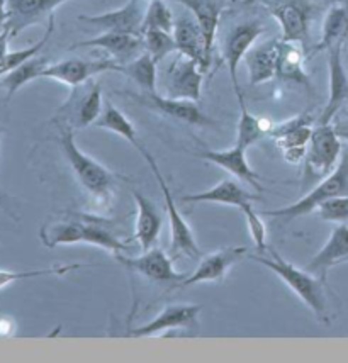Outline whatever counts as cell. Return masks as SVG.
<instances>
[{
	"mask_svg": "<svg viewBox=\"0 0 348 363\" xmlns=\"http://www.w3.org/2000/svg\"><path fill=\"white\" fill-rule=\"evenodd\" d=\"M106 224L107 223L102 219L89 214L65 216L63 219L45 224L39 231V238L48 248H56V246L62 245L89 243L107 250L112 255L128 252L129 245L117 240L111 229L106 228Z\"/></svg>",
	"mask_w": 348,
	"mask_h": 363,
	"instance_id": "cell-1",
	"label": "cell"
},
{
	"mask_svg": "<svg viewBox=\"0 0 348 363\" xmlns=\"http://www.w3.org/2000/svg\"><path fill=\"white\" fill-rule=\"evenodd\" d=\"M265 253H267V257L250 255V258L259 262L260 265L267 267L277 277H281V280H284V284L289 285L290 291L315 313V316L320 321H326L328 319V304H326L323 280H320L306 269H298L293 263L286 262L281 255L271 248L265 250Z\"/></svg>",
	"mask_w": 348,
	"mask_h": 363,
	"instance_id": "cell-2",
	"label": "cell"
},
{
	"mask_svg": "<svg viewBox=\"0 0 348 363\" xmlns=\"http://www.w3.org/2000/svg\"><path fill=\"white\" fill-rule=\"evenodd\" d=\"M60 131H62L60 133V146H62L65 160L73 170L78 184L95 201L107 206L112 199V192H114L116 175L78 148L73 128H60Z\"/></svg>",
	"mask_w": 348,
	"mask_h": 363,
	"instance_id": "cell-3",
	"label": "cell"
},
{
	"mask_svg": "<svg viewBox=\"0 0 348 363\" xmlns=\"http://www.w3.org/2000/svg\"><path fill=\"white\" fill-rule=\"evenodd\" d=\"M342 138L337 135L333 124H317L312 128L311 140L308 143L304 157L303 185L310 187L330 175L342 157Z\"/></svg>",
	"mask_w": 348,
	"mask_h": 363,
	"instance_id": "cell-4",
	"label": "cell"
},
{
	"mask_svg": "<svg viewBox=\"0 0 348 363\" xmlns=\"http://www.w3.org/2000/svg\"><path fill=\"white\" fill-rule=\"evenodd\" d=\"M348 196V150L342 151V157L338 165L330 175H326L323 180L317 182L315 189H311L303 199L293 202V204L281 207V209L267 211V216L272 218H301V216L311 214L316 211L323 202L335 197Z\"/></svg>",
	"mask_w": 348,
	"mask_h": 363,
	"instance_id": "cell-5",
	"label": "cell"
},
{
	"mask_svg": "<svg viewBox=\"0 0 348 363\" xmlns=\"http://www.w3.org/2000/svg\"><path fill=\"white\" fill-rule=\"evenodd\" d=\"M139 153L143 155L146 160V163L150 165L151 172H153L156 182H158L160 190H162V196L165 201V209L168 214V223H170V235H172V252L177 255H184L189 257L190 260H199L201 258V250H199L197 241H195L192 229H190L189 223L182 218V214L178 213L175 199H173L170 189H168L167 180L160 172L158 165H156L155 158L145 148L139 150Z\"/></svg>",
	"mask_w": 348,
	"mask_h": 363,
	"instance_id": "cell-6",
	"label": "cell"
},
{
	"mask_svg": "<svg viewBox=\"0 0 348 363\" xmlns=\"http://www.w3.org/2000/svg\"><path fill=\"white\" fill-rule=\"evenodd\" d=\"M281 26L282 41L306 46L315 6L310 0H262Z\"/></svg>",
	"mask_w": 348,
	"mask_h": 363,
	"instance_id": "cell-7",
	"label": "cell"
},
{
	"mask_svg": "<svg viewBox=\"0 0 348 363\" xmlns=\"http://www.w3.org/2000/svg\"><path fill=\"white\" fill-rule=\"evenodd\" d=\"M265 33V28L259 21H250V23H241L226 34L223 43V58L226 67L229 70V79L234 94L238 101H243V95L240 90V82H238V67L245 60V55L250 51V48L255 45L256 40Z\"/></svg>",
	"mask_w": 348,
	"mask_h": 363,
	"instance_id": "cell-8",
	"label": "cell"
},
{
	"mask_svg": "<svg viewBox=\"0 0 348 363\" xmlns=\"http://www.w3.org/2000/svg\"><path fill=\"white\" fill-rule=\"evenodd\" d=\"M202 75L204 72L197 62L178 53L165 73V95L197 102L202 92Z\"/></svg>",
	"mask_w": 348,
	"mask_h": 363,
	"instance_id": "cell-9",
	"label": "cell"
},
{
	"mask_svg": "<svg viewBox=\"0 0 348 363\" xmlns=\"http://www.w3.org/2000/svg\"><path fill=\"white\" fill-rule=\"evenodd\" d=\"M104 72H121V65L114 62L112 58L102 60H62L58 63H50L45 72H43V79H51L68 87L75 89L84 85L92 77L99 75Z\"/></svg>",
	"mask_w": 348,
	"mask_h": 363,
	"instance_id": "cell-10",
	"label": "cell"
},
{
	"mask_svg": "<svg viewBox=\"0 0 348 363\" xmlns=\"http://www.w3.org/2000/svg\"><path fill=\"white\" fill-rule=\"evenodd\" d=\"M133 101L148 107V109L158 112V114L167 116V118L182 121V123L192 124V126H214V121L209 119L204 112L199 109L194 101H180V99H172L167 95H160L158 92L150 94H131L126 92Z\"/></svg>",
	"mask_w": 348,
	"mask_h": 363,
	"instance_id": "cell-11",
	"label": "cell"
},
{
	"mask_svg": "<svg viewBox=\"0 0 348 363\" xmlns=\"http://www.w3.org/2000/svg\"><path fill=\"white\" fill-rule=\"evenodd\" d=\"M146 9L143 0H128L121 9L104 12L99 16H78V23L92 26L101 31L128 33L143 36V23H145Z\"/></svg>",
	"mask_w": 348,
	"mask_h": 363,
	"instance_id": "cell-12",
	"label": "cell"
},
{
	"mask_svg": "<svg viewBox=\"0 0 348 363\" xmlns=\"http://www.w3.org/2000/svg\"><path fill=\"white\" fill-rule=\"evenodd\" d=\"M114 258L124 269L136 272V274L153 280V282H173L180 284L185 279V274H178L173 269L172 258L163 250L151 248L143 252L139 257H124V255H114Z\"/></svg>",
	"mask_w": 348,
	"mask_h": 363,
	"instance_id": "cell-13",
	"label": "cell"
},
{
	"mask_svg": "<svg viewBox=\"0 0 348 363\" xmlns=\"http://www.w3.org/2000/svg\"><path fill=\"white\" fill-rule=\"evenodd\" d=\"M68 0H7V21L4 28L12 38L19 36L24 29L50 19L55 9Z\"/></svg>",
	"mask_w": 348,
	"mask_h": 363,
	"instance_id": "cell-14",
	"label": "cell"
},
{
	"mask_svg": "<svg viewBox=\"0 0 348 363\" xmlns=\"http://www.w3.org/2000/svg\"><path fill=\"white\" fill-rule=\"evenodd\" d=\"M246 252L248 248H245V246H232V248H223L219 252L202 257L197 269L190 275H187L178 284V287H190V285L202 282H221L228 274V270L232 269L234 263L240 262Z\"/></svg>",
	"mask_w": 348,
	"mask_h": 363,
	"instance_id": "cell-15",
	"label": "cell"
},
{
	"mask_svg": "<svg viewBox=\"0 0 348 363\" xmlns=\"http://www.w3.org/2000/svg\"><path fill=\"white\" fill-rule=\"evenodd\" d=\"M77 48H97V50H104L107 55H111L114 62L124 65L145 51V40H143V36H138V34L106 31L101 36L92 38V40L75 43L70 50H77Z\"/></svg>",
	"mask_w": 348,
	"mask_h": 363,
	"instance_id": "cell-16",
	"label": "cell"
},
{
	"mask_svg": "<svg viewBox=\"0 0 348 363\" xmlns=\"http://www.w3.org/2000/svg\"><path fill=\"white\" fill-rule=\"evenodd\" d=\"M343 43L328 50V72H330V95L325 111L321 112L317 124H332L337 112L348 101V75L342 58Z\"/></svg>",
	"mask_w": 348,
	"mask_h": 363,
	"instance_id": "cell-17",
	"label": "cell"
},
{
	"mask_svg": "<svg viewBox=\"0 0 348 363\" xmlns=\"http://www.w3.org/2000/svg\"><path fill=\"white\" fill-rule=\"evenodd\" d=\"M201 313V306L192 304H170L150 323L134 328L129 335L141 338V336H156L168 330H178V328H190L197 324V316Z\"/></svg>",
	"mask_w": 348,
	"mask_h": 363,
	"instance_id": "cell-18",
	"label": "cell"
},
{
	"mask_svg": "<svg viewBox=\"0 0 348 363\" xmlns=\"http://www.w3.org/2000/svg\"><path fill=\"white\" fill-rule=\"evenodd\" d=\"M173 38L177 43V53H182L187 58L197 62L201 70L206 73L211 67V60L207 58L206 43L197 21L190 19L187 16H180L175 19V28H173Z\"/></svg>",
	"mask_w": 348,
	"mask_h": 363,
	"instance_id": "cell-19",
	"label": "cell"
},
{
	"mask_svg": "<svg viewBox=\"0 0 348 363\" xmlns=\"http://www.w3.org/2000/svg\"><path fill=\"white\" fill-rule=\"evenodd\" d=\"M348 257V226L340 224L332 231L328 241L323 248L317 252L311 262L304 269L316 275L320 280H326L330 269H333L337 263H343Z\"/></svg>",
	"mask_w": 348,
	"mask_h": 363,
	"instance_id": "cell-20",
	"label": "cell"
},
{
	"mask_svg": "<svg viewBox=\"0 0 348 363\" xmlns=\"http://www.w3.org/2000/svg\"><path fill=\"white\" fill-rule=\"evenodd\" d=\"M195 157L206 160V162L214 163V165L224 168L226 172L238 177V179L246 182L248 185L256 190H262L260 187V175L254 172V168L248 165L246 160V150L241 148L240 145H234L229 150H221V151H201V153H194Z\"/></svg>",
	"mask_w": 348,
	"mask_h": 363,
	"instance_id": "cell-21",
	"label": "cell"
},
{
	"mask_svg": "<svg viewBox=\"0 0 348 363\" xmlns=\"http://www.w3.org/2000/svg\"><path fill=\"white\" fill-rule=\"evenodd\" d=\"M278 51H281V41L277 40L250 48V51L245 55L250 85L256 87V85H262L277 75Z\"/></svg>",
	"mask_w": 348,
	"mask_h": 363,
	"instance_id": "cell-22",
	"label": "cell"
},
{
	"mask_svg": "<svg viewBox=\"0 0 348 363\" xmlns=\"http://www.w3.org/2000/svg\"><path fill=\"white\" fill-rule=\"evenodd\" d=\"M134 201H136V229H134V240L138 241L139 248L143 252L151 250L158 240L160 231H162L163 218L160 211L150 199H146L143 194L133 192Z\"/></svg>",
	"mask_w": 348,
	"mask_h": 363,
	"instance_id": "cell-23",
	"label": "cell"
},
{
	"mask_svg": "<svg viewBox=\"0 0 348 363\" xmlns=\"http://www.w3.org/2000/svg\"><path fill=\"white\" fill-rule=\"evenodd\" d=\"M177 2L192 12L194 19L197 21L199 28L202 31L207 58L211 60L216 31L217 26H219V17L224 7L223 0H177Z\"/></svg>",
	"mask_w": 348,
	"mask_h": 363,
	"instance_id": "cell-24",
	"label": "cell"
},
{
	"mask_svg": "<svg viewBox=\"0 0 348 363\" xmlns=\"http://www.w3.org/2000/svg\"><path fill=\"white\" fill-rule=\"evenodd\" d=\"M256 199L254 194H248L245 189H241L236 182L232 179L221 180L214 187L204 190L199 194H190L185 196L182 201L184 202H209V204H223V206H234L241 209L243 206L250 204Z\"/></svg>",
	"mask_w": 348,
	"mask_h": 363,
	"instance_id": "cell-25",
	"label": "cell"
},
{
	"mask_svg": "<svg viewBox=\"0 0 348 363\" xmlns=\"http://www.w3.org/2000/svg\"><path fill=\"white\" fill-rule=\"evenodd\" d=\"M311 123L312 119L308 114L298 116V118L272 126L271 131H268V136L273 138L276 145L282 151L290 148H303V146H308V143L311 140Z\"/></svg>",
	"mask_w": 348,
	"mask_h": 363,
	"instance_id": "cell-26",
	"label": "cell"
},
{
	"mask_svg": "<svg viewBox=\"0 0 348 363\" xmlns=\"http://www.w3.org/2000/svg\"><path fill=\"white\" fill-rule=\"evenodd\" d=\"M276 77L281 80L294 82V84L311 89L310 77L304 70V46L298 45V43L281 41Z\"/></svg>",
	"mask_w": 348,
	"mask_h": 363,
	"instance_id": "cell-27",
	"label": "cell"
},
{
	"mask_svg": "<svg viewBox=\"0 0 348 363\" xmlns=\"http://www.w3.org/2000/svg\"><path fill=\"white\" fill-rule=\"evenodd\" d=\"M348 36V7L335 4L326 12L325 23H323V34L321 40L315 48V53L317 51H328L330 48L338 45V43H345Z\"/></svg>",
	"mask_w": 348,
	"mask_h": 363,
	"instance_id": "cell-28",
	"label": "cell"
},
{
	"mask_svg": "<svg viewBox=\"0 0 348 363\" xmlns=\"http://www.w3.org/2000/svg\"><path fill=\"white\" fill-rule=\"evenodd\" d=\"M48 62L46 58L43 56H34V58L28 60V62L16 67L14 70H11L6 75L0 77V87H4L7 90V99H12L17 90H21L24 85H28L29 82L36 80V79H43V72L46 70Z\"/></svg>",
	"mask_w": 348,
	"mask_h": 363,
	"instance_id": "cell-29",
	"label": "cell"
},
{
	"mask_svg": "<svg viewBox=\"0 0 348 363\" xmlns=\"http://www.w3.org/2000/svg\"><path fill=\"white\" fill-rule=\"evenodd\" d=\"M94 126L107 129V131L114 133V135H119L121 138H124L129 145H133L138 151L143 148L141 143L138 140V133H136V128H134V124L126 118L123 112L117 109L114 104L111 102L104 104L101 118L95 121Z\"/></svg>",
	"mask_w": 348,
	"mask_h": 363,
	"instance_id": "cell-30",
	"label": "cell"
},
{
	"mask_svg": "<svg viewBox=\"0 0 348 363\" xmlns=\"http://www.w3.org/2000/svg\"><path fill=\"white\" fill-rule=\"evenodd\" d=\"M102 109V89L99 84H92L73 107V128L84 129L92 126L101 118Z\"/></svg>",
	"mask_w": 348,
	"mask_h": 363,
	"instance_id": "cell-31",
	"label": "cell"
},
{
	"mask_svg": "<svg viewBox=\"0 0 348 363\" xmlns=\"http://www.w3.org/2000/svg\"><path fill=\"white\" fill-rule=\"evenodd\" d=\"M156 63L146 51H143L141 55L131 60V62L121 65V73H124L126 77H129L133 82H136L139 87L143 89V92L155 94L156 90V79H158V70H156Z\"/></svg>",
	"mask_w": 348,
	"mask_h": 363,
	"instance_id": "cell-32",
	"label": "cell"
},
{
	"mask_svg": "<svg viewBox=\"0 0 348 363\" xmlns=\"http://www.w3.org/2000/svg\"><path fill=\"white\" fill-rule=\"evenodd\" d=\"M240 102V121H238V133H236V145H240L241 148L248 150L254 143L262 140L265 135H268V131L272 129V124H268L265 119L255 118L250 111L246 109L245 102Z\"/></svg>",
	"mask_w": 348,
	"mask_h": 363,
	"instance_id": "cell-33",
	"label": "cell"
},
{
	"mask_svg": "<svg viewBox=\"0 0 348 363\" xmlns=\"http://www.w3.org/2000/svg\"><path fill=\"white\" fill-rule=\"evenodd\" d=\"M145 40V51L156 63L163 62L168 55L177 53V43L173 33L160 31V29H146L143 33Z\"/></svg>",
	"mask_w": 348,
	"mask_h": 363,
	"instance_id": "cell-34",
	"label": "cell"
},
{
	"mask_svg": "<svg viewBox=\"0 0 348 363\" xmlns=\"http://www.w3.org/2000/svg\"><path fill=\"white\" fill-rule=\"evenodd\" d=\"M175 19L172 11L168 9L165 0H150L145 12V23H143V33L146 29H160V31L173 33Z\"/></svg>",
	"mask_w": 348,
	"mask_h": 363,
	"instance_id": "cell-35",
	"label": "cell"
},
{
	"mask_svg": "<svg viewBox=\"0 0 348 363\" xmlns=\"http://www.w3.org/2000/svg\"><path fill=\"white\" fill-rule=\"evenodd\" d=\"M55 33V14L48 19V28H46V33L43 34V38L39 40L38 43H34L33 46L29 48H24V50H17V51H9L7 56H6V63H4V75L9 73L11 70H14L16 67H19V65H23L28 62V60L34 58V56L39 55V51L43 50V48L46 46V43L50 41L51 34Z\"/></svg>",
	"mask_w": 348,
	"mask_h": 363,
	"instance_id": "cell-36",
	"label": "cell"
},
{
	"mask_svg": "<svg viewBox=\"0 0 348 363\" xmlns=\"http://www.w3.org/2000/svg\"><path fill=\"white\" fill-rule=\"evenodd\" d=\"M84 265H78V263H73V265H55L48 267V269L41 270H28V272H11V270H0V291L12 282H17V280H26V279H36V277H46V275H65L68 272H73L80 269Z\"/></svg>",
	"mask_w": 348,
	"mask_h": 363,
	"instance_id": "cell-37",
	"label": "cell"
},
{
	"mask_svg": "<svg viewBox=\"0 0 348 363\" xmlns=\"http://www.w3.org/2000/svg\"><path fill=\"white\" fill-rule=\"evenodd\" d=\"M241 211H243V214H245L248 231H250L251 238H254L256 250H259V253H265V250H267L268 246H267V241H265L267 240V229H265L262 218L255 213L251 202L250 204L243 206Z\"/></svg>",
	"mask_w": 348,
	"mask_h": 363,
	"instance_id": "cell-38",
	"label": "cell"
},
{
	"mask_svg": "<svg viewBox=\"0 0 348 363\" xmlns=\"http://www.w3.org/2000/svg\"><path fill=\"white\" fill-rule=\"evenodd\" d=\"M9 41H11V34L6 28H0V77L4 75V63H6V56L9 53Z\"/></svg>",
	"mask_w": 348,
	"mask_h": 363,
	"instance_id": "cell-39",
	"label": "cell"
},
{
	"mask_svg": "<svg viewBox=\"0 0 348 363\" xmlns=\"http://www.w3.org/2000/svg\"><path fill=\"white\" fill-rule=\"evenodd\" d=\"M306 151H308V146H303V148L284 150V151H282V153H284L286 162L299 163V162H301V160H304V157H306Z\"/></svg>",
	"mask_w": 348,
	"mask_h": 363,
	"instance_id": "cell-40",
	"label": "cell"
},
{
	"mask_svg": "<svg viewBox=\"0 0 348 363\" xmlns=\"http://www.w3.org/2000/svg\"><path fill=\"white\" fill-rule=\"evenodd\" d=\"M333 126H335V131H337V135L348 143V119L338 121V123L333 124Z\"/></svg>",
	"mask_w": 348,
	"mask_h": 363,
	"instance_id": "cell-41",
	"label": "cell"
},
{
	"mask_svg": "<svg viewBox=\"0 0 348 363\" xmlns=\"http://www.w3.org/2000/svg\"><path fill=\"white\" fill-rule=\"evenodd\" d=\"M14 331V324L11 319H0V336H9Z\"/></svg>",
	"mask_w": 348,
	"mask_h": 363,
	"instance_id": "cell-42",
	"label": "cell"
},
{
	"mask_svg": "<svg viewBox=\"0 0 348 363\" xmlns=\"http://www.w3.org/2000/svg\"><path fill=\"white\" fill-rule=\"evenodd\" d=\"M7 21V0H0V28Z\"/></svg>",
	"mask_w": 348,
	"mask_h": 363,
	"instance_id": "cell-43",
	"label": "cell"
},
{
	"mask_svg": "<svg viewBox=\"0 0 348 363\" xmlns=\"http://www.w3.org/2000/svg\"><path fill=\"white\" fill-rule=\"evenodd\" d=\"M254 2H262V0H245V4H254Z\"/></svg>",
	"mask_w": 348,
	"mask_h": 363,
	"instance_id": "cell-44",
	"label": "cell"
},
{
	"mask_svg": "<svg viewBox=\"0 0 348 363\" xmlns=\"http://www.w3.org/2000/svg\"><path fill=\"white\" fill-rule=\"evenodd\" d=\"M343 262H348V257H347V258H345V260H343Z\"/></svg>",
	"mask_w": 348,
	"mask_h": 363,
	"instance_id": "cell-45",
	"label": "cell"
}]
</instances>
